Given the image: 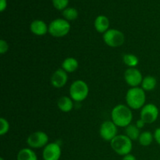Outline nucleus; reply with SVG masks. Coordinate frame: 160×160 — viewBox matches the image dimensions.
Segmentation results:
<instances>
[{
  "instance_id": "f257e3e1",
  "label": "nucleus",
  "mask_w": 160,
  "mask_h": 160,
  "mask_svg": "<svg viewBox=\"0 0 160 160\" xmlns=\"http://www.w3.org/2000/svg\"><path fill=\"white\" fill-rule=\"evenodd\" d=\"M112 121L119 128H127L131 124L133 113L128 106L120 104L116 106L111 112Z\"/></svg>"
},
{
  "instance_id": "f03ea898",
  "label": "nucleus",
  "mask_w": 160,
  "mask_h": 160,
  "mask_svg": "<svg viewBox=\"0 0 160 160\" xmlns=\"http://www.w3.org/2000/svg\"><path fill=\"white\" fill-rule=\"evenodd\" d=\"M146 95L142 88H131L126 94L127 105L131 109H142L145 105Z\"/></svg>"
},
{
  "instance_id": "7ed1b4c3",
  "label": "nucleus",
  "mask_w": 160,
  "mask_h": 160,
  "mask_svg": "<svg viewBox=\"0 0 160 160\" xmlns=\"http://www.w3.org/2000/svg\"><path fill=\"white\" fill-rule=\"evenodd\" d=\"M112 149L120 156H126L132 151V141L125 134H118L110 142Z\"/></svg>"
},
{
  "instance_id": "20e7f679",
  "label": "nucleus",
  "mask_w": 160,
  "mask_h": 160,
  "mask_svg": "<svg viewBox=\"0 0 160 160\" xmlns=\"http://www.w3.org/2000/svg\"><path fill=\"white\" fill-rule=\"evenodd\" d=\"M89 94V88L87 83L82 80L73 81L70 87V96L73 101L82 102L87 98Z\"/></svg>"
},
{
  "instance_id": "39448f33",
  "label": "nucleus",
  "mask_w": 160,
  "mask_h": 160,
  "mask_svg": "<svg viewBox=\"0 0 160 160\" xmlns=\"http://www.w3.org/2000/svg\"><path fill=\"white\" fill-rule=\"evenodd\" d=\"M70 31V23L64 18L55 19L48 25V33L54 38L64 37L69 34Z\"/></svg>"
},
{
  "instance_id": "423d86ee",
  "label": "nucleus",
  "mask_w": 160,
  "mask_h": 160,
  "mask_svg": "<svg viewBox=\"0 0 160 160\" xmlns=\"http://www.w3.org/2000/svg\"><path fill=\"white\" fill-rule=\"evenodd\" d=\"M103 41L108 46L117 48L123 45L125 35L122 31L117 29H109L103 34Z\"/></svg>"
},
{
  "instance_id": "0eeeda50",
  "label": "nucleus",
  "mask_w": 160,
  "mask_h": 160,
  "mask_svg": "<svg viewBox=\"0 0 160 160\" xmlns=\"http://www.w3.org/2000/svg\"><path fill=\"white\" fill-rule=\"evenodd\" d=\"M27 143L31 148H45L48 144V136L44 131H35L28 136Z\"/></svg>"
},
{
  "instance_id": "6e6552de",
  "label": "nucleus",
  "mask_w": 160,
  "mask_h": 160,
  "mask_svg": "<svg viewBox=\"0 0 160 160\" xmlns=\"http://www.w3.org/2000/svg\"><path fill=\"white\" fill-rule=\"evenodd\" d=\"M159 111L157 106L153 103H148L142 108L140 117L141 119L145 122V123L151 124L156 121L159 117Z\"/></svg>"
},
{
  "instance_id": "1a4fd4ad",
  "label": "nucleus",
  "mask_w": 160,
  "mask_h": 160,
  "mask_svg": "<svg viewBox=\"0 0 160 160\" xmlns=\"http://www.w3.org/2000/svg\"><path fill=\"white\" fill-rule=\"evenodd\" d=\"M117 128L118 127L112 121V120H107L102 123L99 129V134L102 138L105 141L110 142L117 134Z\"/></svg>"
},
{
  "instance_id": "9d476101",
  "label": "nucleus",
  "mask_w": 160,
  "mask_h": 160,
  "mask_svg": "<svg viewBox=\"0 0 160 160\" xmlns=\"http://www.w3.org/2000/svg\"><path fill=\"white\" fill-rule=\"evenodd\" d=\"M124 80L127 84L131 88H136L142 84L143 76L140 70L135 67H131L125 70Z\"/></svg>"
},
{
  "instance_id": "9b49d317",
  "label": "nucleus",
  "mask_w": 160,
  "mask_h": 160,
  "mask_svg": "<svg viewBox=\"0 0 160 160\" xmlns=\"http://www.w3.org/2000/svg\"><path fill=\"white\" fill-rule=\"evenodd\" d=\"M62 154L61 147L57 142L48 143L44 148L42 158L44 160H59Z\"/></svg>"
},
{
  "instance_id": "f8f14e48",
  "label": "nucleus",
  "mask_w": 160,
  "mask_h": 160,
  "mask_svg": "<svg viewBox=\"0 0 160 160\" xmlns=\"http://www.w3.org/2000/svg\"><path fill=\"white\" fill-rule=\"evenodd\" d=\"M68 81L67 73L62 68L57 69L51 77V84L56 88H61L64 87Z\"/></svg>"
},
{
  "instance_id": "ddd939ff",
  "label": "nucleus",
  "mask_w": 160,
  "mask_h": 160,
  "mask_svg": "<svg viewBox=\"0 0 160 160\" xmlns=\"http://www.w3.org/2000/svg\"><path fill=\"white\" fill-rule=\"evenodd\" d=\"M30 30L37 36L45 35L48 32V26L42 20H34L30 24Z\"/></svg>"
},
{
  "instance_id": "4468645a",
  "label": "nucleus",
  "mask_w": 160,
  "mask_h": 160,
  "mask_svg": "<svg viewBox=\"0 0 160 160\" xmlns=\"http://www.w3.org/2000/svg\"><path fill=\"white\" fill-rule=\"evenodd\" d=\"M94 27L95 30L98 33H102L104 34L105 32L109 30V20L107 17L104 15H99L95 18V22H94Z\"/></svg>"
},
{
  "instance_id": "2eb2a0df",
  "label": "nucleus",
  "mask_w": 160,
  "mask_h": 160,
  "mask_svg": "<svg viewBox=\"0 0 160 160\" xmlns=\"http://www.w3.org/2000/svg\"><path fill=\"white\" fill-rule=\"evenodd\" d=\"M73 100L70 97L62 96L57 102L58 108L63 112H69L73 108Z\"/></svg>"
},
{
  "instance_id": "dca6fc26",
  "label": "nucleus",
  "mask_w": 160,
  "mask_h": 160,
  "mask_svg": "<svg viewBox=\"0 0 160 160\" xmlns=\"http://www.w3.org/2000/svg\"><path fill=\"white\" fill-rule=\"evenodd\" d=\"M78 66H79L78 61L73 57L67 58L62 62V69L67 73H73L76 71L78 68Z\"/></svg>"
},
{
  "instance_id": "f3484780",
  "label": "nucleus",
  "mask_w": 160,
  "mask_h": 160,
  "mask_svg": "<svg viewBox=\"0 0 160 160\" xmlns=\"http://www.w3.org/2000/svg\"><path fill=\"white\" fill-rule=\"evenodd\" d=\"M17 160H38V156L31 148H24L19 151Z\"/></svg>"
},
{
  "instance_id": "a211bd4d",
  "label": "nucleus",
  "mask_w": 160,
  "mask_h": 160,
  "mask_svg": "<svg viewBox=\"0 0 160 160\" xmlns=\"http://www.w3.org/2000/svg\"><path fill=\"white\" fill-rule=\"evenodd\" d=\"M156 84H157V81L156 78L152 76H146L143 78V81L142 82V88L144 91L150 92L156 88Z\"/></svg>"
},
{
  "instance_id": "6ab92c4d",
  "label": "nucleus",
  "mask_w": 160,
  "mask_h": 160,
  "mask_svg": "<svg viewBox=\"0 0 160 160\" xmlns=\"http://www.w3.org/2000/svg\"><path fill=\"white\" fill-rule=\"evenodd\" d=\"M125 135L128 136L131 141L138 140L140 137V129L134 124H130L128 126L125 130Z\"/></svg>"
},
{
  "instance_id": "aec40b11",
  "label": "nucleus",
  "mask_w": 160,
  "mask_h": 160,
  "mask_svg": "<svg viewBox=\"0 0 160 160\" xmlns=\"http://www.w3.org/2000/svg\"><path fill=\"white\" fill-rule=\"evenodd\" d=\"M154 139V135L150 131H144L141 133L138 142L142 146H148L151 145Z\"/></svg>"
},
{
  "instance_id": "412c9836",
  "label": "nucleus",
  "mask_w": 160,
  "mask_h": 160,
  "mask_svg": "<svg viewBox=\"0 0 160 160\" xmlns=\"http://www.w3.org/2000/svg\"><path fill=\"white\" fill-rule=\"evenodd\" d=\"M123 62L126 64L129 68L131 67H136L139 63V59L135 55L128 53L123 56Z\"/></svg>"
},
{
  "instance_id": "4be33fe9",
  "label": "nucleus",
  "mask_w": 160,
  "mask_h": 160,
  "mask_svg": "<svg viewBox=\"0 0 160 160\" xmlns=\"http://www.w3.org/2000/svg\"><path fill=\"white\" fill-rule=\"evenodd\" d=\"M62 17L67 21L75 20L78 17V11L73 7H67L62 11Z\"/></svg>"
},
{
  "instance_id": "5701e85b",
  "label": "nucleus",
  "mask_w": 160,
  "mask_h": 160,
  "mask_svg": "<svg viewBox=\"0 0 160 160\" xmlns=\"http://www.w3.org/2000/svg\"><path fill=\"white\" fill-rule=\"evenodd\" d=\"M52 2L54 8L57 10L63 11L66 8L68 7L69 0H52Z\"/></svg>"
},
{
  "instance_id": "b1692460",
  "label": "nucleus",
  "mask_w": 160,
  "mask_h": 160,
  "mask_svg": "<svg viewBox=\"0 0 160 160\" xmlns=\"http://www.w3.org/2000/svg\"><path fill=\"white\" fill-rule=\"evenodd\" d=\"M9 130V123L4 117L0 118V135L3 136L7 134Z\"/></svg>"
},
{
  "instance_id": "393cba45",
  "label": "nucleus",
  "mask_w": 160,
  "mask_h": 160,
  "mask_svg": "<svg viewBox=\"0 0 160 160\" xmlns=\"http://www.w3.org/2000/svg\"><path fill=\"white\" fill-rule=\"evenodd\" d=\"M9 50V45H8L7 42L3 39L0 40V53L2 55L6 53Z\"/></svg>"
},
{
  "instance_id": "a878e982",
  "label": "nucleus",
  "mask_w": 160,
  "mask_h": 160,
  "mask_svg": "<svg viewBox=\"0 0 160 160\" xmlns=\"http://www.w3.org/2000/svg\"><path fill=\"white\" fill-rule=\"evenodd\" d=\"M154 135V139L156 140V142H157L158 145H160V128H156L155 130V132L153 134Z\"/></svg>"
},
{
  "instance_id": "bb28decb",
  "label": "nucleus",
  "mask_w": 160,
  "mask_h": 160,
  "mask_svg": "<svg viewBox=\"0 0 160 160\" xmlns=\"http://www.w3.org/2000/svg\"><path fill=\"white\" fill-rule=\"evenodd\" d=\"M7 7V1L6 0H0V12H4Z\"/></svg>"
},
{
  "instance_id": "cd10ccee",
  "label": "nucleus",
  "mask_w": 160,
  "mask_h": 160,
  "mask_svg": "<svg viewBox=\"0 0 160 160\" xmlns=\"http://www.w3.org/2000/svg\"><path fill=\"white\" fill-rule=\"evenodd\" d=\"M146 124L145 123V122L143 120H142V119H139V120H137V122H136V126L138 127V128H139V129H142V128H143L144 127H145V125Z\"/></svg>"
},
{
  "instance_id": "c85d7f7f",
  "label": "nucleus",
  "mask_w": 160,
  "mask_h": 160,
  "mask_svg": "<svg viewBox=\"0 0 160 160\" xmlns=\"http://www.w3.org/2000/svg\"><path fill=\"white\" fill-rule=\"evenodd\" d=\"M122 160H137L136 159V157L134 156H133L132 154H128V155H126V156H124L123 157V159Z\"/></svg>"
},
{
  "instance_id": "c756f323",
  "label": "nucleus",
  "mask_w": 160,
  "mask_h": 160,
  "mask_svg": "<svg viewBox=\"0 0 160 160\" xmlns=\"http://www.w3.org/2000/svg\"><path fill=\"white\" fill-rule=\"evenodd\" d=\"M0 160H5V159H3V158H0Z\"/></svg>"
}]
</instances>
